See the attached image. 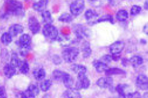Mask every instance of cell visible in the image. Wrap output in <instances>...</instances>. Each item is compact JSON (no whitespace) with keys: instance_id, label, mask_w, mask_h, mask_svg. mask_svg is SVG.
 I'll list each match as a JSON object with an SVG mask.
<instances>
[{"instance_id":"1","label":"cell","mask_w":148,"mask_h":98,"mask_svg":"<svg viewBox=\"0 0 148 98\" xmlns=\"http://www.w3.org/2000/svg\"><path fill=\"white\" fill-rule=\"evenodd\" d=\"M5 9L8 14L17 16L24 14L23 4L17 0H8L6 3Z\"/></svg>"},{"instance_id":"2","label":"cell","mask_w":148,"mask_h":98,"mask_svg":"<svg viewBox=\"0 0 148 98\" xmlns=\"http://www.w3.org/2000/svg\"><path fill=\"white\" fill-rule=\"evenodd\" d=\"M79 54L78 48L75 46H67L62 50V57L66 62L73 63L77 61Z\"/></svg>"},{"instance_id":"3","label":"cell","mask_w":148,"mask_h":98,"mask_svg":"<svg viewBox=\"0 0 148 98\" xmlns=\"http://www.w3.org/2000/svg\"><path fill=\"white\" fill-rule=\"evenodd\" d=\"M32 42V38L29 34H23L21 35L18 42L21 56L25 57L28 55L31 49Z\"/></svg>"},{"instance_id":"4","label":"cell","mask_w":148,"mask_h":98,"mask_svg":"<svg viewBox=\"0 0 148 98\" xmlns=\"http://www.w3.org/2000/svg\"><path fill=\"white\" fill-rule=\"evenodd\" d=\"M72 30L76 38L78 40L89 38L91 34L90 29L83 24H75L73 26Z\"/></svg>"},{"instance_id":"5","label":"cell","mask_w":148,"mask_h":98,"mask_svg":"<svg viewBox=\"0 0 148 98\" xmlns=\"http://www.w3.org/2000/svg\"><path fill=\"white\" fill-rule=\"evenodd\" d=\"M42 33L45 37L52 40H56L58 37V28L52 24H45L42 29Z\"/></svg>"},{"instance_id":"6","label":"cell","mask_w":148,"mask_h":98,"mask_svg":"<svg viewBox=\"0 0 148 98\" xmlns=\"http://www.w3.org/2000/svg\"><path fill=\"white\" fill-rule=\"evenodd\" d=\"M85 7V0H74L70 5V12L73 16H78L83 13Z\"/></svg>"},{"instance_id":"7","label":"cell","mask_w":148,"mask_h":98,"mask_svg":"<svg viewBox=\"0 0 148 98\" xmlns=\"http://www.w3.org/2000/svg\"><path fill=\"white\" fill-rule=\"evenodd\" d=\"M90 85V81L86 73L78 74L77 81L75 83V88L78 90L86 89L89 88Z\"/></svg>"},{"instance_id":"8","label":"cell","mask_w":148,"mask_h":98,"mask_svg":"<svg viewBox=\"0 0 148 98\" xmlns=\"http://www.w3.org/2000/svg\"><path fill=\"white\" fill-rule=\"evenodd\" d=\"M39 93L38 87L35 84H32L28 87L25 91L21 93V96L22 98H35L38 95Z\"/></svg>"},{"instance_id":"9","label":"cell","mask_w":148,"mask_h":98,"mask_svg":"<svg viewBox=\"0 0 148 98\" xmlns=\"http://www.w3.org/2000/svg\"><path fill=\"white\" fill-rule=\"evenodd\" d=\"M96 85L101 89H109L113 87V80L110 76L103 77L99 78L96 81Z\"/></svg>"},{"instance_id":"10","label":"cell","mask_w":148,"mask_h":98,"mask_svg":"<svg viewBox=\"0 0 148 98\" xmlns=\"http://www.w3.org/2000/svg\"><path fill=\"white\" fill-rule=\"evenodd\" d=\"M85 17L88 24L92 26L97 24V20L99 17V14L94 9H89L85 13Z\"/></svg>"},{"instance_id":"11","label":"cell","mask_w":148,"mask_h":98,"mask_svg":"<svg viewBox=\"0 0 148 98\" xmlns=\"http://www.w3.org/2000/svg\"><path fill=\"white\" fill-rule=\"evenodd\" d=\"M136 85L138 89L141 90H148V78L147 76L143 74L138 75L136 78Z\"/></svg>"},{"instance_id":"12","label":"cell","mask_w":148,"mask_h":98,"mask_svg":"<svg viewBox=\"0 0 148 98\" xmlns=\"http://www.w3.org/2000/svg\"><path fill=\"white\" fill-rule=\"evenodd\" d=\"M28 26L29 30L34 34H37L40 31V24L38 19L34 16H31L29 18Z\"/></svg>"},{"instance_id":"13","label":"cell","mask_w":148,"mask_h":98,"mask_svg":"<svg viewBox=\"0 0 148 98\" xmlns=\"http://www.w3.org/2000/svg\"><path fill=\"white\" fill-rule=\"evenodd\" d=\"M70 75L69 73L58 69H55L52 73V77L54 81L62 83Z\"/></svg>"},{"instance_id":"14","label":"cell","mask_w":148,"mask_h":98,"mask_svg":"<svg viewBox=\"0 0 148 98\" xmlns=\"http://www.w3.org/2000/svg\"><path fill=\"white\" fill-rule=\"evenodd\" d=\"M125 43L122 40H117L110 45V51L111 54L120 53L124 49Z\"/></svg>"},{"instance_id":"15","label":"cell","mask_w":148,"mask_h":98,"mask_svg":"<svg viewBox=\"0 0 148 98\" xmlns=\"http://www.w3.org/2000/svg\"><path fill=\"white\" fill-rule=\"evenodd\" d=\"M62 97L66 98H82V96L79 90L74 87L67 89L64 91Z\"/></svg>"},{"instance_id":"16","label":"cell","mask_w":148,"mask_h":98,"mask_svg":"<svg viewBox=\"0 0 148 98\" xmlns=\"http://www.w3.org/2000/svg\"><path fill=\"white\" fill-rule=\"evenodd\" d=\"M3 72L7 78L10 79L16 74V68L11 63L6 64L3 68Z\"/></svg>"},{"instance_id":"17","label":"cell","mask_w":148,"mask_h":98,"mask_svg":"<svg viewBox=\"0 0 148 98\" xmlns=\"http://www.w3.org/2000/svg\"><path fill=\"white\" fill-rule=\"evenodd\" d=\"M92 64L95 70L99 73L105 72L106 70L108 68V64L104 62L100 59H95L93 60Z\"/></svg>"},{"instance_id":"18","label":"cell","mask_w":148,"mask_h":98,"mask_svg":"<svg viewBox=\"0 0 148 98\" xmlns=\"http://www.w3.org/2000/svg\"><path fill=\"white\" fill-rule=\"evenodd\" d=\"M24 31V27L19 24H14L11 25L8 29V32L13 37H16L21 34Z\"/></svg>"},{"instance_id":"19","label":"cell","mask_w":148,"mask_h":98,"mask_svg":"<svg viewBox=\"0 0 148 98\" xmlns=\"http://www.w3.org/2000/svg\"><path fill=\"white\" fill-rule=\"evenodd\" d=\"M105 73L106 76L110 77L113 75H125L126 74L125 70L118 68H108Z\"/></svg>"},{"instance_id":"20","label":"cell","mask_w":148,"mask_h":98,"mask_svg":"<svg viewBox=\"0 0 148 98\" xmlns=\"http://www.w3.org/2000/svg\"><path fill=\"white\" fill-rule=\"evenodd\" d=\"M33 75L34 78L37 81H42L45 78L46 72L42 67H37L34 70Z\"/></svg>"},{"instance_id":"21","label":"cell","mask_w":148,"mask_h":98,"mask_svg":"<svg viewBox=\"0 0 148 98\" xmlns=\"http://www.w3.org/2000/svg\"><path fill=\"white\" fill-rule=\"evenodd\" d=\"M49 0H39L34 3L33 8L37 12H43L45 10L48 5Z\"/></svg>"},{"instance_id":"22","label":"cell","mask_w":148,"mask_h":98,"mask_svg":"<svg viewBox=\"0 0 148 98\" xmlns=\"http://www.w3.org/2000/svg\"><path fill=\"white\" fill-rule=\"evenodd\" d=\"M81 51L84 58H88L92 54V49L90 43L88 41H85L83 42L81 46Z\"/></svg>"},{"instance_id":"23","label":"cell","mask_w":148,"mask_h":98,"mask_svg":"<svg viewBox=\"0 0 148 98\" xmlns=\"http://www.w3.org/2000/svg\"><path fill=\"white\" fill-rule=\"evenodd\" d=\"M128 87V85L125 83H119L115 87V91L117 93L119 97L121 98H125L127 94L126 90Z\"/></svg>"},{"instance_id":"24","label":"cell","mask_w":148,"mask_h":98,"mask_svg":"<svg viewBox=\"0 0 148 98\" xmlns=\"http://www.w3.org/2000/svg\"><path fill=\"white\" fill-rule=\"evenodd\" d=\"M71 70L73 71L75 74H80V73H86L87 71V68L83 64H79L73 63L70 67Z\"/></svg>"},{"instance_id":"25","label":"cell","mask_w":148,"mask_h":98,"mask_svg":"<svg viewBox=\"0 0 148 98\" xmlns=\"http://www.w3.org/2000/svg\"><path fill=\"white\" fill-rule=\"evenodd\" d=\"M130 64L134 68L142 65L143 63L144 60L143 57L139 55H134L130 58Z\"/></svg>"},{"instance_id":"26","label":"cell","mask_w":148,"mask_h":98,"mask_svg":"<svg viewBox=\"0 0 148 98\" xmlns=\"http://www.w3.org/2000/svg\"><path fill=\"white\" fill-rule=\"evenodd\" d=\"M116 19L119 21H125L129 19L128 12L124 9L119 10L116 15Z\"/></svg>"},{"instance_id":"27","label":"cell","mask_w":148,"mask_h":98,"mask_svg":"<svg viewBox=\"0 0 148 98\" xmlns=\"http://www.w3.org/2000/svg\"><path fill=\"white\" fill-rule=\"evenodd\" d=\"M18 68L21 73L23 75L28 74L30 70L29 63L26 60H21Z\"/></svg>"},{"instance_id":"28","label":"cell","mask_w":148,"mask_h":98,"mask_svg":"<svg viewBox=\"0 0 148 98\" xmlns=\"http://www.w3.org/2000/svg\"><path fill=\"white\" fill-rule=\"evenodd\" d=\"M41 17L43 22L45 24H52L53 19L51 12L48 10H45L42 12Z\"/></svg>"},{"instance_id":"29","label":"cell","mask_w":148,"mask_h":98,"mask_svg":"<svg viewBox=\"0 0 148 98\" xmlns=\"http://www.w3.org/2000/svg\"><path fill=\"white\" fill-rule=\"evenodd\" d=\"M13 37L8 32H5L2 34L1 38V43L7 46L10 44L13 40Z\"/></svg>"},{"instance_id":"30","label":"cell","mask_w":148,"mask_h":98,"mask_svg":"<svg viewBox=\"0 0 148 98\" xmlns=\"http://www.w3.org/2000/svg\"><path fill=\"white\" fill-rule=\"evenodd\" d=\"M74 18L73 15L71 14L68 13H62L59 17L58 21L60 22H64V23H69L71 22L73 20Z\"/></svg>"},{"instance_id":"31","label":"cell","mask_w":148,"mask_h":98,"mask_svg":"<svg viewBox=\"0 0 148 98\" xmlns=\"http://www.w3.org/2000/svg\"><path fill=\"white\" fill-rule=\"evenodd\" d=\"M52 81L50 79H47L43 81L40 85V89L43 92H47L50 90L52 85Z\"/></svg>"},{"instance_id":"32","label":"cell","mask_w":148,"mask_h":98,"mask_svg":"<svg viewBox=\"0 0 148 98\" xmlns=\"http://www.w3.org/2000/svg\"><path fill=\"white\" fill-rule=\"evenodd\" d=\"M109 22L111 24L114 23V19L113 16L110 14H105L99 17L97 20V23H100L102 22Z\"/></svg>"},{"instance_id":"33","label":"cell","mask_w":148,"mask_h":98,"mask_svg":"<svg viewBox=\"0 0 148 98\" xmlns=\"http://www.w3.org/2000/svg\"><path fill=\"white\" fill-rule=\"evenodd\" d=\"M21 61L17 53L15 52H13L11 58V63L14 67L18 68Z\"/></svg>"},{"instance_id":"34","label":"cell","mask_w":148,"mask_h":98,"mask_svg":"<svg viewBox=\"0 0 148 98\" xmlns=\"http://www.w3.org/2000/svg\"><path fill=\"white\" fill-rule=\"evenodd\" d=\"M142 10V8L140 6L133 5L131 8L130 13L132 16H135L140 13Z\"/></svg>"},{"instance_id":"35","label":"cell","mask_w":148,"mask_h":98,"mask_svg":"<svg viewBox=\"0 0 148 98\" xmlns=\"http://www.w3.org/2000/svg\"><path fill=\"white\" fill-rule=\"evenodd\" d=\"M141 95L138 91H135L133 92H129L126 94L125 98H141Z\"/></svg>"},{"instance_id":"36","label":"cell","mask_w":148,"mask_h":98,"mask_svg":"<svg viewBox=\"0 0 148 98\" xmlns=\"http://www.w3.org/2000/svg\"><path fill=\"white\" fill-rule=\"evenodd\" d=\"M99 59L107 64L110 63L112 61L111 55H110V54H106V55H103L101 57V58Z\"/></svg>"},{"instance_id":"37","label":"cell","mask_w":148,"mask_h":98,"mask_svg":"<svg viewBox=\"0 0 148 98\" xmlns=\"http://www.w3.org/2000/svg\"><path fill=\"white\" fill-rule=\"evenodd\" d=\"M52 61L54 64L56 65H59L62 63V60L59 56L58 55H54L52 57Z\"/></svg>"},{"instance_id":"38","label":"cell","mask_w":148,"mask_h":98,"mask_svg":"<svg viewBox=\"0 0 148 98\" xmlns=\"http://www.w3.org/2000/svg\"><path fill=\"white\" fill-rule=\"evenodd\" d=\"M112 61L114 62H118L121 59V56L120 53H114L112 54Z\"/></svg>"},{"instance_id":"39","label":"cell","mask_w":148,"mask_h":98,"mask_svg":"<svg viewBox=\"0 0 148 98\" xmlns=\"http://www.w3.org/2000/svg\"><path fill=\"white\" fill-rule=\"evenodd\" d=\"M121 64L123 67H128L130 64V59L126 58H123L121 59Z\"/></svg>"},{"instance_id":"40","label":"cell","mask_w":148,"mask_h":98,"mask_svg":"<svg viewBox=\"0 0 148 98\" xmlns=\"http://www.w3.org/2000/svg\"><path fill=\"white\" fill-rule=\"evenodd\" d=\"M6 96V92L5 87L0 86V98H5Z\"/></svg>"},{"instance_id":"41","label":"cell","mask_w":148,"mask_h":98,"mask_svg":"<svg viewBox=\"0 0 148 98\" xmlns=\"http://www.w3.org/2000/svg\"><path fill=\"white\" fill-rule=\"evenodd\" d=\"M108 2L110 6H115L118 3L119 0H108Z\"/></svg>"},{"instance_id":"42","label":"cell","mask_w":148,"mask_h":98,"mask_svg":"<svg viewBox=\"0 0 148 98\" xmlns=\"http://www.w3.org/2000/svg\"><path fill=\"white\" fill-rule=\"evenodd\" d=\"M143 32L146 35H148V24H146L144 25V26L143 28Z\"/></svg>"},{"instance_id":"43","label":"cell","mask_w":148,"mask_h":98,"mask_svg":"<svg viewBox=\"0 0 148 98\" xmlns=\"http://www.w3.org/2000/svg\"><path fill=\"white\" fill-rule=\"evenodd\" d=\"M88 1L90 3L92 4H95L96 6V3L98 2L99 1H100V0H88Z\"/></svg>"},{"instance_id":"44","label":"cell","mask_w":148,"mask_h":98,"mask_svg":"<svg viewBox=\"0 0 148 98\" xmlns=\"http://www.w3.org/2000/svg\"><path fill=\"white\" fill-rule=\"evenodd\" d=\"M144 8L145 9H146V10H148V1H146L145 2L144 4Z\"/></svg>"},{"instance_id":"45","label":"cell","mask_w":148,"mask_h":98,"mask_svg":"<svg viewBox=\"0 0 148 98\" xmlns=\"http://www.w3.org/2000/svg\"><path fill=\"white\" fill-rule=\"evenodd\" d=\"M140 42H141V43H142V44H146V43H147V40L145 39H141V40H140Z\"/></svg>"},{"instance_id":"46","label":"cell","mask_w":148,"mask_h":98,"mask_svg":"<svg viewBox=\"0 0 148 98\" xmlns=\"http://www.w3.org/2000/svg\"><path fill=\"white\" fill-rule=\"evenodd\" d=\"M143 96L144 98H148V93H144L143 95Z\"/></svg>"}]
</instances>
